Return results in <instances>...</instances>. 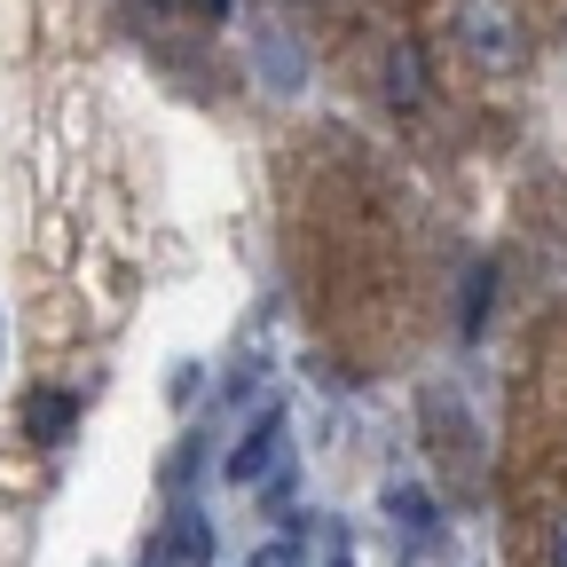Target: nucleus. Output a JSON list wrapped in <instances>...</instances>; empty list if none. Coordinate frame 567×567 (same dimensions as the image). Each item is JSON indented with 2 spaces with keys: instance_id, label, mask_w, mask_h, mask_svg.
Wrapping results in <instances>:
<instances>
[{
  "instance_id": "39448f33",
  "label": "nucleus",
  "mask_w": 567,
  "mask_h": 567,
  "mask_svg": "<svg viewBox=\"0 0 567 567\" xmlns=\"http://www.w3.org/2000/svg\"><path fill=\"white\" fill-rule=\"evenodd\" d=\"M174 559H213V528H205V513H174Z\"/></svg>"
},
{
  "instance_id": "423d86ee",
  "label": "nucleus",
  "mask_w": 567,
  "mask_h": 567,
  "mask_svg": "<svg viewBox=\"0 0 567 567\" xmlns=\"http://www.w3.org/2000/svg\"><path fill=\"white\" fill-rule=\"evenodd\" d=\"M252 567H308V544H300V536H268V544L252 551Z\"/></svg>"
},
{
  "instance_id": "6e6552de",
  "label": "nucleus",
  "mask_w": 567,
  "mask_h": 567,
  "mask_svg": "<svg viewBox=\"0 0 567 567\" xmlns=\"http://www.w3.org/2000/svg\"><path fill=\"white\" fill-rule=\"evenodd\" d=\"M551 567H567V513L551 520Z\"/></svg>"
},
{
  "instance_id": "0eeeda50",
  "label": "nucleus",
  "mask_w": 567,
  "mask_h": 567,
  "mask_svg": "<svg viewBox=\"0 0 567 567\" xmlns=\"http://www.w3.org/2000/svg\"><path fill=\"white\" fill-rule=\"evenodd\" d=\"M386 513H394V520H410V528H434V505H425L417 488H386Z\"/></svg>"
},
{
  "instance_id": "7ed1b4c3",
  "label": "nucleus",
  "mask_w": 567,
  "mask_h": 567,
  "mask_svg": "<svg viewBox=\"0 0 567 567\" xmlns=\"http://www.w3.org/2000/svg\"><path fill=\"white\" fill-rule=\"evenodd\" d=\"M276 457H284V410H268V417L252 425V434L229 450V481H237V488H260Z\"/></svg>"
},
{
  "instance_id": "f03ea898",
  "label": "nucleus",
  "mask_w": 567,
  "mask_h": 567,
  "mask_svg": "<svg viewBox=\"0 0 567 567\" xmlns=\"http://www.w3.org/2000/svg\"><path fill=\"white\" fill-rule=\"evenodd\" d=\"M379 95H386V111H425L434 71H425V48H417V40H386V55H379Z\"/></svg>"
},
{
  "instance_id": "f257e3e1",
  "label": "nucleus",
  "mask_w": 567,
  "mask_h": 567,
  "mask_svg": "<svg viewBox=\"0 0 567 567\" xmlns=\"http://www.w3.org/2000/svg\"><path fill=\"white\" fill-rule=\"evenodd\" d=\"M457 48L473 71H488V80H505V71L528 63V17L513 9V0H457V17H450Z\"/></svg>"
},
{
  "instance_id": "9d476101",
  "label": "nucleus",
  "mask_w": 567,
  "mask_h": 567,
  "mask_svg": "<svg viewBox=\"0 0 567 567\" xmlns=\"http://www.w3.org/2000/svg\"><path fill=\"white\" fill-rule=\"evenodd\" d=\"M189 9H205V17H229V0H189Z\"/></svg>"
},
{
  "instance_id": "20e7f679",
  "label": "nucleus",
  "mask_w": 567,
  "mask_h": 567,
  "mask_svg": "<svg viewBox=\"0 0 567 567\" xmlns=\"http://www.w3.org/2000/svg\"><path fill=\"white\" fill-rule=\"evenodd\" d=\"M71 425H80V394H71V386H40V394L24 402V434H32L40 450L71 442Z\"/></svg>"
},
{
  "instance_id": "1a4fd4ad",
  "label": "nucleus",
  "mask_w": 567,
  "mask_h": 567,
  "mask_svg": "<svg viewBox=\"0 0 567 567\" xmlns=\"http://www.w3.org/2000/svg\"><path fill=\"white\" fill-rule=\"evenodd\" d=\"M323 567H354V551H347V536L331 544V559H323Z\"/></svg>"
}]
</instances>
